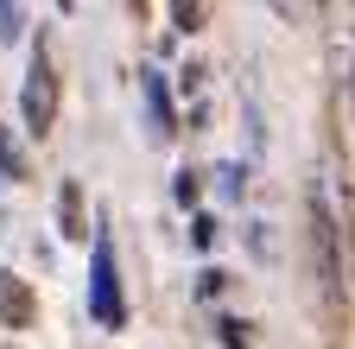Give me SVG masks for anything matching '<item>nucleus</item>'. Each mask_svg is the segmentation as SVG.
I'll return each mask as SVG.
<instances>
[{
	"instance_id": "obj_1",
	"label": "nucleus",
	"mask_w": 355,
	"mask_h": 349,
	"mask_svg": "<svg viewBox=\"0 0 355 349\" xmlns=\"http://www.w3.org/2000/svg\"><path fill=\"white\" fill-rule=\"evenodd\" d=\"M89 318L102 330L127 324V298H121V267H114V235L96 229V248H89Z\"/></svg>"
},
{
	"instance_id": "obj_2",
	"label": "nucleus",
	"mask_w": 355,
	"mask_h": 349,
	"mask_svg": "<svg viewBox=\"0 0 355 349\" xmlns=\"http://www.w3.org/2000/svg\"><path fill=\"white\" fill-rule=\"evenodd\" d=\"M19 114H26V134H51V121H58V76H51V51H44V38L32 45V70H26V90H19Z\"/></svg>"
},
{
	"instance_id": "obj_3",
	"label": "nucleus",
	"mask_w": 355,
	"mask_h": 349,
	"mask_svg": "<svg viewBox=\"0 0 355 349\" xmlns=\"http://www.w3.org/2000/svg\"><path fill=\"white\" fill-rule=\"evenodd\" d=\"M330 76H336V90L355 102V13H330Z\"/></svg>"
},
{
	"instance_id": "obj_4",
	"label": "nucleus",
	"mask_w": 355,
	"mask_h": 349,
	"mask_svg": "<svg viewBox=\"0 0 355 349\" xmlns=\"http://www.w3.org/2000/svg\"><path fill=\"white\" fill-rule=\"evenodd\" d=\"M140 96H146L153 140H171L178 134V108H171V90H165V70H140Z\"/></svg>"
},
{
	"instance_id": "obj_5",
	"label": "nucleus",
	"mask_w": 355,
	"mask_h": 349,
	"mask_svg": "<svg viewBox=\"0 0 355 349\" xmlns=\"http://www.w3.org/2000/svg\"><path fill=\"white\" fill-rule=\"evenodd\" d=\"M0 324H7V330H26L32 324V292H26L19 273H0Z\"/></svg>"
},
{
	"instance_id": "obj_6",
	"label": "nucleus",
	"mask_w": 355,
	"mask_h": 349,
	"mask_svg": "<svg viewBox=\"0 0 355 349\" xmlns=\"http://www.w3.org/2000/svg\"><path fill=\"white\" fill-rule=\"evenodd\" d=\"M58 223H64V235H70V241H83V235H89V223H83V191H76V178H64V191H58Z\"/></svg>"
},
{
	"instance_id": "obj_7",
	"label": "nucleus",
	"mask_w": 355,
	"mask_h": 349,
	"mask_svg": "<svg viewBox=\"0 0 355 349\" xmlns=\"http://www.w3.org/2000/svg\"><path fill=\"white\" fill-rule=\"evenodd\" d=\"M216 337H222V349H248V343H254V324H248V318H222Z\"/></svg>"
},
{
	"instance_id": "obj_8",
	"label": "nucleus",
	"mask_w": 355,
	"mask_h": 349,
	"mask_svg": "<svg viewBox=\"0 0 355 349\" xmlns=\"http://www.w3.org/2000/svg\"><path fill=\"white\" fill-rule=\"evenodd\" d=\"M216 191H222V197H241V191H248V171H241V165H216Z\"/></svg>"
},
{
	"instance_id": "obj_9",
	"label": "nucleus",
	"mask_w": 355,
	"mask_h": 349,
	"mask_svg": "<svg viewBox=\"0 0 355 349\" xmlns=\"http://www.w3.org/2000/svg\"><path fill=\"white\" fill-rule=\"evenodd\" d=\"M0 178H26V159L13 153V140H7V127H0Z\"/></svg>"
},
{
	"instance_id": "obj_10",
	"label": "nucleus",
	"mask_w": 355,
	"mask_h": 349,
	"mask_svg": "<svg viewBox=\"0 0 355 349\" xmlns=\"http://www.w3.org/2000/svg\"><path fill=\"white\" fill-rule=\"evenodd\" d=\"M222 286H229V273H222V267H203V273H197V298H222Z\"/></svg>"
},
{
	"instance_id": "obj_11",
	"label": "nucleus",
	"mask_w": 355,
	"mask_h": 349,
	"mask_svg": "<svg viewBox=\"0 0 355 349\" xmlns=\"http://www.w3.org/2000/svg\"><path fill=\"white\" fill-rule=\"evenodd\" d=\"M191 241L197 248H216V216H197V223H191Z\"/></svg>"
},
{
	"instance_id": "obj_12",
	"label": "nucleus",
	"mask_w": 355,
	"mask_h": 349,
	"mask_svg": "<svg viewBox=\"0 0 355 349\" xmlns=\"http://www.w3.org/2000/svg\"><path fill=\"white\" fill-rule=\"evenodd\" d=\"M178 203H197V171H178V185H171Z\"/></svg>"
},
{
	"instance_id": "obj_13",
	"label": "nucleus",
	"mask_w": 355,
	"mask_h": 349,
	"mask_svg": "<svg viewBox=\"0 0 355 349\" xmlns=\"http://www.w3.org/2000/svg\"><path fill=\"white\" fill-rule=\"evenodd\" d=\"M19 26H26L19 7H0V38H19Z\"/></svg>"
},
{
	"instance_id": "obj_14",
	"label": "nucleus",
	"mask_w": 355,
	"mask_h": 349,
	"mask_svg": "<svg viewBox=\"0 0 355 349\" xmlns=\"http://www.w3.org/2000/svg\"><path fill=\"white\" fill-rule=\"evenodd\" d=\"M171 19H178V32H197L203 26V7H171Z\"/></svg>"
}]
</instances>
